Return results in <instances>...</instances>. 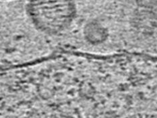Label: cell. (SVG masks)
Segmentation results:
<instances>
[{
	"label": "cell",
	"instance_id": "obj_1",
	"mask_svg": "<svg viewBox=\"0 0 157 118\" xmlns=\"http://www.w3.org/2000/svg\"><path fill=\"white\" fill-rule=\"evenodd\" d=\"M27 10L34 26L50 35L65 31L76 14L73 0H30Z\"/></svg>",
	"mask_w": 157,
	"mask_h": 118
}]
</instances>
